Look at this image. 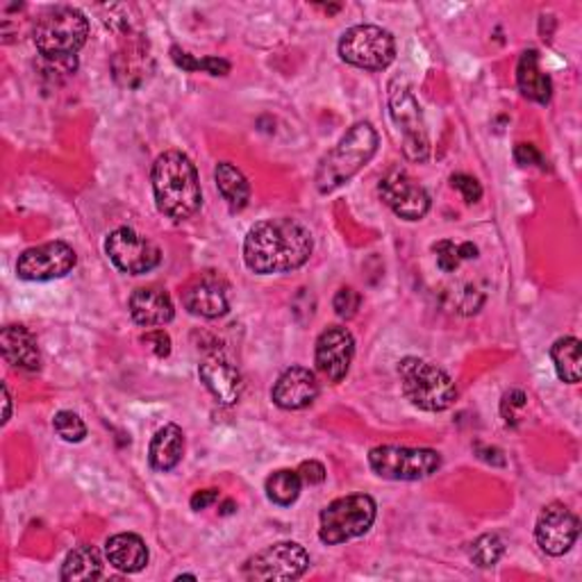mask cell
Listing matches in <instances>:
<instances>
[{
    "instance_id": "1",
    "label": "cell",
    "mask_w": 582,
    "mask_h": 582,
    "mask_svg": "<svg viewBox=\"0 0 582 582\" xmlns=\"http://www.w3.org/2000/svg\"><path fill=\"white\" fill-rule=\"evenodd\" d=\"M314 250L312 230L292 217L264 219L244 239V262L257 276L296 272L309 262Z\"/></svg>"
},
{
    "instance_id": "2",
    "label": "cell",
    "mask_w": 582,
    "mask_h": 582,
    "mask_svg": "<svg viewBox=\"0 0 582 582\" xmlns=\"http://www.w3.org/2000/svg\"><path fill=\"white\" fill-rule=\"evenodd\" d=\"M155 205L174 221H189L203 205V189L196 165L180 150L157 157L150 171Z\"/></svg>"
},
{
    "instance_id": "3",
    "label": "cell",
    "mask_w": 582,
    "mask_h": 582,
    "mask_svg": "<svg viewBox=\"0 0 582 582\" xmlns=\"http://www.w3.org/2000/svg\"><path fill=\"white\" fill-rule=\"evenodd\" d=\"M378 144L381 137L372 124L368 121L355 124L337 141V146L322 157L319 169H316L314 176L316 189L322 194H333L346 183H351L368 162L374 160V155L378 152Z\"/></svg>"
},
{
    "instance_id": "4",
    "label": "cell",
    "mask_w": 582,
    "mask_h": 582,
    "mask_svg": "<svg viewBox=\"0 0 582 582\" xmlns=\"http://www.w3.org/2000/svg\"><path fill=\"white\" fill-rule=\"evenodd\" d=\"M89 39V19L69 6L46 10L32 30V41L43 60H76Z\"/></svg>"
},
{
    "instance_id": "5",
    "label": "cell",
    "mask_w": 582,
    "mask_h": 582,
    "mask_svg": "<svg viewBox=\"0 0 582 582\" xmlns=\"http://www.w3.org/2000/svg\"><path fill=\"white\" fill-rule=\"evenodd\" d=\"M398 381L403 396L423 412H444L457 401L453 378L428 359L403 357L398 362Z\"/></svg>"
},
{
    "instance_id": "6",
    "label": "cell",
    "mask_w": 582,
    "mask_h": 582,
    "mask_svg": "<svg viewBox=\"0 0 582 582\" xmlns=\"http://www.w3.org/2000/svg\"><path fill=\"white\" fill-rule=\"evenodd\" d=\"M378 505L368 494H351L335 499L319 514V540L328 546L346 544L372 531Z\"/></svg>"
},
{
    "instance_id": "7",
    "label": "cell",
    "mask_w": 582,
    "mask_h": 582,
    "mask_svg": "<svg viewBox=\"0 0 582 582\" xmlns=\"http://www.w3.org/2000/svg\"><path fill=\"white\" fill-rule=\"evenodd\" d=\"M368 466L383 481L416 483L431 479L442 468V455L433 448L376 446L368 451Z\"/></svg>"
},
{
    "instance_id": "8",
    "label": "cell",
    "mask_w": 582,
    "mask_h": 582,
    "mask_svg": "<svg viewBox=\"0 0 582 582\" xmlns=\"http://www.w3.org/2000/svg\"><path fill=\"white\" fill-rule=\"evenodd\" d=\"M339 58L364 71H385L396 60V39L381 26H353L339 39Z\"/></svg>"
},
{
    "instance_id": "9",
    "label": "cell",
    "mask_w": 582,
    "mask_h": 582,
    "mask_svg": "<svg viewBox=\"0 0 582 582\" xmlns=\"http://www.w3.org/2000/svg\"><path fill=\"white\" fill-rule=\"evenodd\" d=\"M389 112L403 139V152L410 162H426L431 157V135L421 105L403 80L389 85Z\"/></svg>"
},
{
    "instance_id": "10",
    "label": "cell",
    "mask_w": 582,
    "mask_h": 582,
    "mask_svg": "<svg viewBox=\"0 0 582 582\" xmlns=\"http://www.w3.org/2000/svg\"><path fill=\"white\" fill-rule=\"evenodd\" d=\"M309 569L307 551L296 542H278L250 555L241 575L246 580H296Z\"/></svg>"
},
{
    "instance_id": "11",
    "label": "cell",
    "mask_w": 582,
    "mask_h": 582,
    "mask_svg": "<svg viewBox=\"0 0 582 582\" xmlns=\"http://www.w3.org/2000/svg\"><path fill=\"white\" fill-rule=\"evenodd\" d=\"M78 264L76 250L67 241H48L19 255L17 274L28 283H50L69 276Z\"/></svg>"
},
{
    "instance_id": "12",
    "label": "cell",
    "mask_w": 582,
    "mask_h": 582,
    "mask_svg": "<svg viewBox=\"0 0 582 582\" xmlns=\"http://www.w3.org/2000/svg\"><path fill=\"white\" fill-rule=\"evenodd\" d=\"M105 253H108L115 267L128 276H144L162 262L160 246L132 228L112 230L105 239Z\"/></svg>"
},
{
    "instance_id": "13",
    "label": "cell",
    "mask_w": 582,
    "mask_h": 582,
    "mask_svg": "<svg viewBox=\"0 0 582 582\" xmlns=\"http://www.w3.org/2000/svg\"><path fill=\"white\" fill-rule=\"evenodd\" d=\"M381 200L403 221H421L431 211V196L405 169H389L378 183Z\"/></svg>"
},
{
    "instance_id": "14",
    "label": "cell",
    "mask_w": 582,
    "mask_h": 582,
    "mask_svg": "<svg viewBox=\"0 0 582 582\" xmlns=\"http://www.w3.org/2000/svg\"><path fill=\"white\" fill-rule=\"evenodd\" d=\"M578 533L580 521L564 503L546 505L535 523V540L540 549L551 558L569 553L578 540Z\"/></svg>"
},
{
    "instance_id": "15",
    "label": "cell",
    "mask_w": 582,
    "mask_h": 582,
    "mask_svg": "<svg viewBox=\"0 0 582 582\" xmlns=\"http://www.w3.org/2000/svg\"><path fill=\"white\" fill-rule=\"evenodd\" d=\"M355 357V337L344 326H331L326 328L314 346V362L319 374L326 376L331 383H342Z\"/></svg>"
},
{
    "instance_id": "16",
    "label": "cell",
    "mask_w": 582,
    "mask_h": 582,
    "mask_svg": "<svg viewBox=\"0 0 582 582\" xmlns=\"http://www.w3.org/2000/svg\"><path fill=\"white\" fill-rule=\"evenodd\" d=\"M183 305L200 319H221L230 309V285L219 274H203L183 292Z\"/></svg>"
},
{
    "instance_id": "17",
    "label": "cell",
    "mask_w": 582,
    "mask_h": 582,
    "mask_svg": "<svg viewBox=\"0 0 582 582\" xmlns=\"http://www.w3.org/2000/svg\"><path fill=\"white\" fill-rule=\"evenodd\" d=\"M198 376L200 383L207 387L211 396L217 398L219 405L230 407L239 403L244 392V378L239 374V368L224 355L219 353L207 355L198 366Z\"/></svg>"
},
{
    "instance_id": "18",
    "label": "cell",
    "mask_w": 582,
    "mask_h": 582,
    "mask_svg": "<svg viewBox=\"0 0 582 582\" xmlns=\"http://www.w3.org/2000/svg\"><path fill=\"white\" fill-rule=\"evenodd\" d=\"M316 396H319V381L316 374L305 366H289L287 372L280 374L272 389V401L280 410H305L309 407Z\"/></svg>"
},
{
    "instance_id": "19",
    "label": "cell",
    "mask_w": 582,
    "mask_h": 582,
    "mask_svg": "<svg viewBox=\"0 0 582 582\" xmlns=\"http://www.w3.org/2000/svg\"><path fill=\"white\" fill-rule=\"evenodd\" d=\"M128 309L132 322L144 328H157L167 326L174 322L176 307L167 289L162 287H139L132 292L128 300Z\"/></svg>"
},
{
    "instance_id": "20",
    "label": "cell",
    "mask_w": 582,
    "mask_h": 582,
    "mask_svg": "<svg viewBox=\"0 0 582 582\" xmlns=\"http://www.w3.org/2000/svg\"><path fill=\"white\" fill-rule=\"evenodd\" d=\"M0 351L6 362L23 374H37L41 368V351L37 337L26 326H6L0 333Z\"/></svg>"
},
{
    "instance_id": "21",
    "label": "cell",
    "mask_w": 582,
    "mask_h": 582,
    "mask_svg": "<svg viewBox=\"0 0 582 582\" xmlns=\"http://www.w3.org/2000/svg\"><path fill=\"white\" fill-rule=\"evenodd\" d=\"M516 85L523 98L546 105L553 96V82L551 76L542 69V60L537 50H525L521 52L519 65H516Z\"/></svg>"
},
{
    "instance_id": "22",
    "label": "cell",
    "mask_w": 582,
    "mask_h": 582,
    "mask_svg": "<svg viewBox=\"0 0 582 582\" xmlns=\"http://www.w3.org/2000/svg\"><path fill=\"white\" fill-rule=\"evenodd\" d=\"M185 455V433L176 423H167L157 431L148 446V462L155 471H171L180 464Z\"/></svg>"
},
{
    "instance_id": "23",
    "label": "cell",
    "mask_w": 582,
    "mask_h": 582,
    "mask_svg": "<svg viewBox=\"0 0 582 582\" xmlns=\"http://www.w3.org/2000/svg\"><path fill=\"white\" fill-rule=\"evenodd\" d=\"M108 562L124 573H139L148 564V546L135 533H119L105 544Z\"/></svg>"
},
{
    "instance_id": "24",
    "label": "cell",
    "mask_w": 582,
    "mask_h": 582,
    "mask_svg": "<svg viewBox=\"0 0 582 582\" xmlns=\"http://www.w3.org/2000/svg\"><path fill=\"white\" fill-rule=\"evenodd\" d=\"M60 578L65 582H78V580H98L102 578V558L96 546L82 544L73 549L60 571Z\"/></svg>"
},
{
    "instance_id": "25",
    "label": "cell",
    "mask_w": 582,
    "mask_h": 582,
    "mask_svg": "<svg viewBox=\"0 0 582 582\" xmlns=\"http://www.w3.org/2000/svg\"><path fill=\"white\" fill-rule=\"evenodd\" d=\"M215 183L224 200L233 211H241L250 200V185L246 176L230 162H221L215 169Z\"/></svg>"
},
{
    "instance_id": "26",
    "label": "cell",
    "mask_w": 582,
    "mask_h": 582,
    "mask_svg": "<svg viewBox=\"0 0 582 582\" xmlns=\"http://www.w3.org/2000/svg\"><path fill=\"white\" fill-rule=\"evenodd\" d=\"M551 359L562 383L575 385L580 383V359H582V344L578 337H560L551 346Z\"/></svg>"
},
{
    "instance_id": "27",
    "label": "cell",
    "mask_w": 582,
    "mask_h": 582,
    "mask_svg": "<svg viewBox=\"0 0 582 582\" xmlns=\"http://www.w3.org/2000/svg\"><path fill=\"white\" fill-rule=\"evenodd\" d=\"M264 490H267V496L274 505L278 507H289L298 501L300 492H303V481L298 471L294 468H278L274 471L269 479H267V485H264Z\"/></svg>"
},
{
    "instance_id": "28",
    "label": "cell",
    "mask_w": 582,
    "mask_h": 582,
    "mask_svg": "<svg viewBox=\"0 0 582 582\" xmlns=\"http://www.w3.org/2000/svg\"><path fill=\"white\" fill-rule=\"evenodd\" d=\"M433 253L437 257V269L442 274H455L460 269L462 262H468V259H475L481 255L479 246H475L473 241H462V244H455L451 239H442L437 244H433Z\"/></svg>"
},
{
    "instance_id": "29",
    "label": "cell",
    "mask_w": 582,
    "mask_h": 582,
    "mask_svg": "<svg viewBox=\"0 0 582 582\" xmlns=\"http://www.w3.org/2000/svg\"><path fill=\"white\" fill-rule=\"evenodd\" d=\"M171 60H174L183 71H189V73H194V71H205V73L215 76V78H219V76L224 78V76H228L230 69H233L228 60H221V58H205V60H198V58L191 56V52L183 50L180 46H174V48H171Z\"/></svg>"
},
{
    "instance_id": "30",
    "label": "cell",
    "mask_w": 582,
    "mask_h": 582,
    "mask_svg": "<svg viewBox=\"0 0 582 582\" xmlns=\"http://www.w3.org/2000/svg\"><path fill=\"white\" fill-rule=\"evenodd\" d=\"M505 553V544L499 535L494 533H487V535H481L479 540H475L468 549V558L475 566H481V569H492L501 562Z\"/></svg>"
},
{
    "instance_id": "31",
    "label": "cell",
    "mask_w": 582,
    "mask_h": 582,
    "mask_svg": "<svg viewBox=\"0 0 582 582\" xmlns=\"http://www.w3.org/2000/svg\"><path fill=\"white\" fill-rule=\"evenodd\" d=\"M52 428H56V433L69 444H80L87 437L85 421L80 418V414L71 410H60L56 418H52Z\"/></svg>"
},
{
    "instance_id": "32",
    "label": "cell",
    "mask_w": 582,
    "mask_h": 582,
    "mask_svg": "<svg viewBox=\"0 0 582 582\" xmlns=\"http://www.w3.org/2000/svg\"><path fill=\"white\" fill-rule=\"evenodd\" d=\"M527 407V396L521 389H510L503 394L501 401V416L507 423V426H516L523 416V410Z\"/></svg>"
},
{
    "instance_id": "33",
    "label": "cell",
    "mask_w": 582,
    "mask_h": 582,
    "mask_svg": "<svg viewBox=\"0 0 582 582\" xmlns=\"http://www.w3.org/2000/svg\"><path fill=\"white\" fill-rule=\"evenodd\" d=\"M359 305H362V296L353 287H342L333 300V307L339 319H353V316L359 312Z\"/></svg>"
},
{
    "instance_id": "34",
    "label": "cell",
    "mask_w": 582,
    "mask_h": 582,
    "mask_svg": "<svg viewBox=\"0 0 582 582\" xmlns=\"http://www.w3.org/2000/svg\"><path fill=\"white\" fill-rule=\"evenodd\" d=\"M451 187H453L455 191H460V196H462L468 205L479 203V200L483 198V187H481V183L475 180L473 176H468V174H453V176H451Z\"/></svg>"
},
{
    "instance_id": "35",
    "label": "cell",
    "mask_w": 582,
    "mask_h": 582,
    "mask_svg": "<svg viewBox=\"0 0 582 582\" xmlns=\"http://www.w3.org/2000/svg\"><path fill=\"white\" fill-rule=\"evenodd\" d=\"M514 160L521 167H540V169H544V155L533 144H519L514 148Z\"/></svg>"
},
{
    "instance_id": "36",
    "label": "cell",
    "mask_w": 582,
    "mask_h": 582,
    "mask_svg": "<svg viewBox=\"0 0 582 582\" xmlns=\"http://www.w3.org/2000/svg\"><path fill=\"white\" fill-rule=\"evenodd\" d=\"M296 471L300 475L303 485H322L326 481V466L322 462H316V460L303 462Z\"/></svg>"
},
{
    "instance_id": "37",
    "label": "cell",
    "mask_w": 582,
    "mask_h": 582,
    "mask_svg": "<svg viewBox=\"0 0 582 582\" xmlns=\"http://www.w3.org/2000/svg\"><path fill=\"white\" fill-rule=\"evenodd\" d=\"M141 342L148 344L157 357H169V355H171V337H169L165 331L146 333V335L141 337Z\"/></svg>"
},
{
    "instance_id": "38",
    "label": "cell",
    "mask_w": 582,
    "mask_h": 582,
    "mask_svg": "<svg viewBox=\"0 0 582 582\" xmlns=\"http://www.w3.org/2000/svg\"><path fill=\"white\" fill-rule=\"evenodd\" d=\"M219 501V490H200L191 496V510L200 512V510H207L209 505H215Z\"/></svg>"
},
{
    "instance_id": "39",
    "label": "cell",
    "mask_w": 582,
    "mask_h": 582,
    "mask_svg": "<svg viewBox=\"0 0 582 582\" xmlns=\"http://www.w3.org/2000/svg\"><path fill=\"white\" fill-rule=\"evenodd\" d=\"M3 396H6V416H3V423H8L10 416H12V396H10L8 385H3Z\"/></svg>"
}]
</instances>
